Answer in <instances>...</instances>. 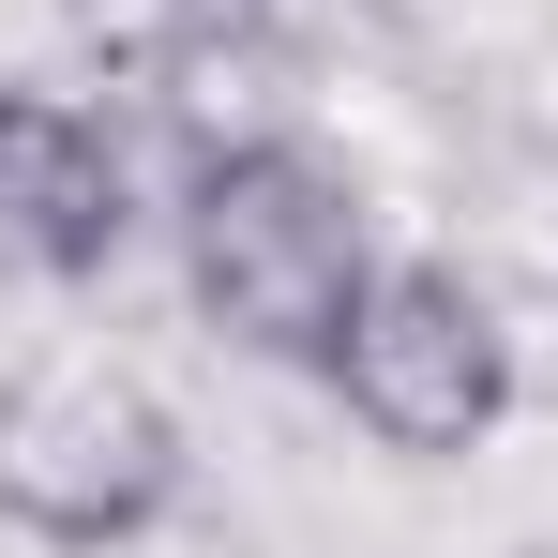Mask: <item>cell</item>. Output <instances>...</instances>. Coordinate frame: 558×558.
Masks as SVG:
<instances>
[{
	"label": "cell",
	"mask_w": 558,
	"mask_h": 558,
	"mask_svg": "<svg viewBox=\"0 0 558 558\" xmlns=\"http://www.w3.org/2000/svg\"><path fill=\"white\" fill-rule=\"evenodd\" d=\"M121 242H136V151H121V121L76 106V92L0 76V272L106 287Z\"/></svg>",
	"instance_id": "obj_4"
},
{
	"label": "cell",
	"mask_w": 558,
	"mask_h": 558,
	"mask_svg": "<svg viewBox=\"0 0 558 558\" xmlns=\"http://www.w3.org/2000/svg\"><path fill=\"white\" fill-rule=\"evenodd\" d=\"M167 242H182V302L242 348V363L317 377L348 302L377 287V211L317 136H211L167 182Z\"/></svg>",
	"instance_id": "obj_1"
},
{
	"label": "cell",
	"mask_w": 558,
	"mask_h": 558,
	"mask_svg": "<svg viewBox=\"0 0 558 558\" xmlns=\"http://www.w3.org/2000/svg\"><path fill=\"white\" fill-rule=\"evenodd\" d=\"M182 408L121 363H15L0 377V529L46 558H121L182 513Z\"/></svg>",
	"instance_id": "obj_2"
},
{
	"label": "cell",
	"mask_w": 558,
	"mask_h": 558,
	"mask_svg": "<svg viewBox=\"0 0 558 558\" xmlns=\"http://www.w3.org/2000/svg\"><path fill=\"white\" fill-rule=\"evenodd\" d=\"M317 392H332L392 468H468L513 423V317H498L453 257H377V287L348 302Z\"/></svg>",
	"instance_id": "obj_3"
}]
</instances>
